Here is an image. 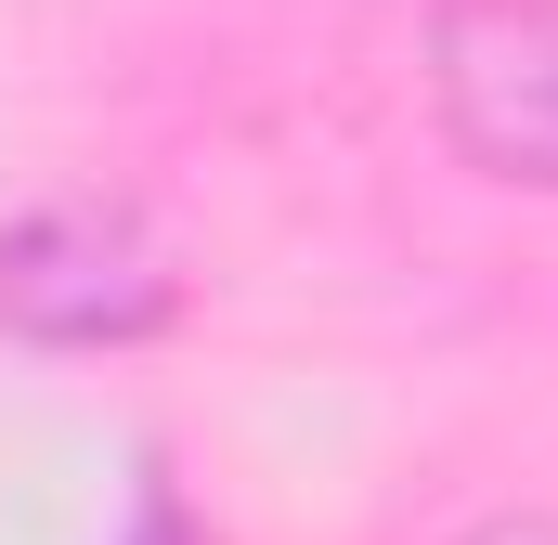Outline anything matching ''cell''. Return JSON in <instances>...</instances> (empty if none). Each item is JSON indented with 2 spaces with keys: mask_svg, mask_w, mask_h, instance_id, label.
I'll return each mask as SVG.
<instances>
[{
  "mask_svg": "<svg viewBox=\"0 0 558 545\" xmlns=\"http://www.w3.org/2000/svg\"><path fill=\"white\" fill-rule=\"evenodd\" d=\"M468 545H558V520H533V507H507V520H481Z\"/></svg>",
  "mask_w": 558,
  "mask_h": 545,
  "instance_id": "3",
  "label": "cell"
},
{
  "mask_svg": "<svg viewBox=\"0 0 558 545\" xmlns=\"http://www.w3.org/2000/svg\"><path fill=\"white\" fill-rule=\"evenodd\" d=\"M428 105L481 182L558 195V0H441L428 13Z\"/></svg>",
  "mask_w": 558,
  "mask_h": 545,
  "instance_id": "2",
  "label": "cell"
},
{
  "mask_svg": "<svg viewBox=\"0 0 558 545\" xmlns=\"http://www.w3.org/2000/svg\"><path fill=\"white\" fill-rule=\"evenodd\" d=\"M182 299V272L156 247L131 195H39L0 221V325L39 338V351H118L156 338Z\"/></svg>",
  "mask_w": 558,
  "mask_h": 545,
  "instance_id": "1",
  "label": "cell"
}]
</instances>
